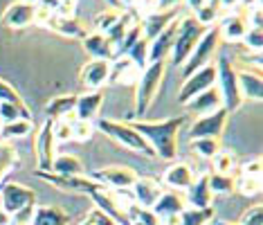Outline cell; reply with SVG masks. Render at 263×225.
<instances>
[{"instance_id": "obj_1", "label": "cell", "mask_w": 263, "mask_h": 225, "mask_svg": "<svg viewBox=\"0 0 263 225\" xmlns=\"http://www.w3.org/2000/svg\"><path fill=\"white\" fill-rule=\"evenodd\" d=\"M184 122H187V117L178 115L169 117V120H133L130 126L148 142L155 158L173 162L178 156V131L182 128Z\"/></svg>"}, {"instance_id": "obj_2", "label": "cell", "mask_w": 263, "mask_h": 225, "mask_svg": "<svg viewBox=\"0 0 263 225\" xmlns=\"http://www.w3.org/2000/svg\"><path fill=\"white\" fill-rule=\"evenodd\" d=\"M166 72V61H153L140 72V79L135 84V120H144V115L151 108L155 95L160 90V84Z\"/></svg>"}, {"instance_id": "obj_3", "label": "cell", "mask_w": 263, "mask_h": 225, "mask_svg": "<svg viewBox=\"0 0 263 225\" xmlns=\"http://www.w3.org/2000/svg\"><path fill=\"white\" fill-rule=\"evenodd\" d=\"M216 68V90L220 95V106L230 113H236L243 106L241 92H238V79H236V68L225 54H218L214 61Z\"/></svg>"}, {"instance_id": "obj_4", "label": "cell", "mask_w": 263, "mask_h": 225, "mask_svg": "<svg viewBox=\"0 0 263 225\" xmlns=\"http://www.w3.org/2000/svg\"><path fill=\"white\" fill-rule=\"evenodd\" d=\"M95 126H97L104 135H108L110 140H115L117 144L126 146V149L140 153V156H144V158H155V153H153L151 146H148V142L142 138V135L137 133L130 124H126V122H112V120H97Z\"/></svg>"}, {"instance_id": "obj_5", "label": "cell", "mask_w": 263, "mask_h": 225, "mask_svg": "<svg viewBox=\"0 0 263 225\" xmlns=\"http://www.w3.org/2000/svg\"><path fill=\"white\" fill-rule=\"evenodd\" d=\"M205 34V27L196 23L194 16H180L178 18V29H176V41H173L171 50V63L176 68H182V63L189 59L191 50Z\"/></svg>"}, {"instance_id": "obj_6", "label": "cell", "mask_w": 263, "mask_h": 225, "mask_svg": "<svg viewBox=\"0 0 263 225\" xmlns=\"http://www.w3.org/2000/svg\"><path fill=\"white\" fill-rule=\"evenodd\" d=\"M218 43H220L218 27L205 29V34L200 36V41L196 43L194 50H191L189 59L182 63V68H180L184 79H187L189 74H194L196 70H200V68H205V66L212 63V59H214V54H216V50H218Z\"/></svg>"}, {"instance_id": "obj_7", "label": "cell", "mask_w": 263, "mask_h": 225, "mask_svg": "<svg viewBox=\"0 0 263 225\" xmlns=\"http://www.w3.org/2000/svg\"><path fill=\"white\" fill-rule=\"evenodd\" d=\"M27 207H36V192L14 180L3 182V187H0V210L7 216H14L16 212L27 210Z\"/></svg>"}, {"instance_id": "obj_8", "label": "cell", "mask_w": 263, "mask_h": 225, "mask_svg": "<svg viewBox=\"0 0 263 225\" xmlns=\"http://www.w3.org/2000/svg\"><path fill=\"white\" fill-rule=\"evenodd\" d=\"M88 178L99 182L101 187H108V189L119 192V189H130L140 176H137L135 169L126 167V164H110V167H101V169L90 171Z\"/></svg>"}, {"instance_id": "obj_9", "label": "cell", "mask_w": 263, "mask_h": 225, "mask_svg": "<svg viewBox=\"0 0 263 225\" xmlns=\"http://www.w3.org/2000/svg\"><path fill=\"white\" fill-rule=\"evenodd\" d=\"M227 120H230V113H227L223 106L207 115H200L198 120H194L189 128V138L191 140H198V138H214L218 140L220 135L225 133V126H227Z\"/></svg>"}, {"instance_id": "obj_10", "label": "cell", "mask_w": 263, "mask_h": 225, "mask_svg": "<svg viewBox=\"0 0 263 225\" xmlns=\"http://www.w3.org/2000/svg\"><path fill=\"white\" fill-rule=\"evenodd\" d=\"M216 86V68H214V63H209V66L196 70L194 74H189L187 79H184V84L180 88V92H178V102L180 104H187L189 99H194L196 95L209 90V88Z\"/></svg>"}, {"instance_id": "obj_11", "label": "cell", "mask_w": 263, "mask_h": 225, "mask_svg": "<svg viewBox=\"0 0 263 225\" xmlns=\"http://www.w3.org/2000/svg\"><path fill=\"white\" fill-rule=\"evenodd\" d=\"M36 176L41 180L50 182L52 187L61 189V192H70V194H90L97 187H101L99 182H95L88 176H57L52 171H41V169H36Z\"/></svg>"}, {"instance_id": "obj_12", "label": "cell", "mask_w": 263, "mask_h": 225, "mask_svg": "<svg viewBox=\"0 0 263 225\" xmlns=\"http://www.w3.org/2000/svg\"><path fill=\"white\" fill-rule=\"evenodd\" d=\"M34 23H36V5L21 3V0L11 3L0 16V25L7 29H25Z\"/></svg>"}, {"instance_id": "obj_13", "label": "cell", "mask_w": 263, "mask_h": 225, "mask_svg": "<svg viewBox=\"0 0 263 225\" xmlns=\"http://www.w3.org/2000/svg\"><path fill=\"white\" fill-rule=\"evenodd\" d=\"M57 142L52 138V120L43 122V126L39 128L36 133V140H34V151H36V162H39V169L41 171H50L52 167V160L57 156Z\"/></svg>"}, {"instance_id": "obj_14", "label": "cell", "mask_w": 263, "mask_h": 225, "mask_svg": "<svg viewBox=\"0 0 263 225\" xmlns=\"http://www.w3.org/2000/svg\"><path fill=\"white\" fill-rule=\"evenodd\" d=\"M108 77H110V61H104V59H90L79 70V81L88 90H101L108 84Z\"/></svg>"}, {"instance_id": "obj_15", "label": "cell", "mask_w": 263, "mask_h": 225, "mask_svg": "<svg viewBox=\"0 0 263 225\" xmlns=\"http://www.w3.org/2000/svg\"><path fill=\"white\" fill-rule=\"evenodd\" d=\"M45 27L50 32L59 34V36H65V39H77V41H83L88 36V29L86 25L77 18V16H65V14H52L50 18L45 21Z\"/></svg>"}, {"instance_id": "obj_16", "label": "cell", "mask_w": 263, "mask_h": 225, "mask_svg": "<svg viewBox=\"0 0 263 225\" xmlns=\"http://www.w3.org/2000/svg\"><path fill=\"white\" fill-rule=\"evenodd\" d=\"M194 180H196L194 169L187 162H171L169 169L162 174V182L171 192H187Z\"/></svg>"}, {"instance_id": "obj_17", "label": "cell", "mask_w": 263, "mask_h": 225, "mask_svg": "<svg viewBox=\"0 0 263 225\" xmlns=\"http://www.w3.org/2000/svg\"><path fill=\"white\" fill-rule=\"evenodd\" d=\"M184 198L180 196V192H171V189H166V192L160 194V198L155 200V205L151 207V212L155 216H158V221H169V218H178V214L184 210Z\"/></svg>"}, {"instance_id": "obj_18", "label": "cell", "mask_w": 263, "mask_h": 225, "mask_svg": "<svg viewBox=\"0 0 263 225\" xmlns=\"http://www.w3.org/2000/svg\"><path fill=\"white\" fill-rule=\"evenodd\" d=\"M162 192H164V189L160 187L158 180H153V178H137L135 185L130 187V198H133L135 205L144 207V210H151Z\"/></svg>"}, {"instance_id": "obj_19", "label": "cell", "mask_w": 263, "mask_h": 225, "mask_svg": "<svg viewBox=\"0 0 263 225\" xmlns=\"http://www.w3.org/2000/svg\"><path fill=\"white\" fill-rule=\"evenodd\" d=\"M180 18V16H178ZM178 18L171 23L164 32H160L151 43H148V63L153 61H166V57L173 50V41H176V29H178Z\"/></svg>"}, {"instance_id": "obj_20", "label": "cell", "mask_w": 263, "mask_h": 225, "mask_svg": "<svg viewBox=\"0 0 263 225\" xmlns=\"http://www.w3.org/2000/svg\"><path fill=\"white\" fill-rule=\"evenodd\" d=\"M178 18L176 9L173 11H153V14H146L140 18V27H142V36H144L148 43L158 36L160 32H164L166 27L171 25L173 21Z\"/></svg>"}, {"instance_id": "obj_21", "label": "cell", "mask_w": 263, "mask_h": 225, "mask_svg": "<svg viewBox=\"0 0 263 225\" xmlns=\"http://www.w3.org/2000/svg\"><path fill=\"white\" fill-rule=\"evenodd\" d=\"M245 32H248L245 14H227L218 21V36L225 43H241Z\"/></svg>"}, {"instance_id": "obj_22", "label": "cell", "mask_w": 263, "mask_h": 225, "mask_svg": "<svg viewBox=\"0 0 263 225\" xmlns=\"http://www.w3.org/2000/svg\"><path fill=\"white\" fill-rule=\"evenodd\" d=\"M238 79V92L241 99H252V102H261L263 99V79L261 72H252V70H236Z\"/></svg>"}, {"instance_id": "obj_23", "label": "cell", "mask_w": 263, "mask_h": 225, "mask_svg": "<svg viewBox=\"0 0 263 225\" xmlns=\"http://www.w3.org/2000/svg\"><path fill=\"white\" fill-rule=\"evenodd\" d=\"M184 198V205L187 207H196V210H205V207H212L214 203V194L209 189V182H207V176H200L191 182V187L187 189V196Z\"/></svg>"}, {"instance_id": "obj_24", "label": "cell", "mask_w": 263, "mask_h": 225, "mask_svg": "<svg viewBox=\"0 0 263 225\" xmlns=\"http://www.w3.org/2000/svg\"><path fill=\"white\" fill-rule=\"evenodd\" d=\"M101 104H104V92L101 90H88L86 95H79L74 106V117L83 122H90L101 110Z\"/></svg>"}, {"instance_id": "obj_25", "label": "cell", "mask_w": 263, "mask_h": 225, "mask_svg": "<svg viewBox=\"0 0 263 225\" xmlns=\"http://www.w3.org/2000/svg\"><path fill=\"white\" fill-rule=\"evenodd\" d=\"M140 72L142 70H137L126 57H119V59H112L110 61L108 81L119 84V86H133V84H137V79H140Z\"/></svg>"}, {"instance_id": "obj_26", "label": "cell", "mask_w": 263, "mask_h": 225, "mask_svg": "<svg viewBox=\"0 0 263 225\" xmlns=\"http://www.w3.org/2000/svg\"><path fill=\"white\" fill-rule=\"evenodd\" d=\"M70 221H72V216L65 210H61V207L41 205V207H34L29 225H70Z\"/></svg>"}, {"instance_id": "obj_27", "label": "cell", "mask_w": 263, "mask_h": 225, "mask_svg": "<svg viewBox=\"0 0 263 225\" xmlns=\"http://www.w3.org/2000/svg\"><path fill=\"white\" fill-rule=\"evenodd\" d=\"M140 18L135 16V11L130 9V11H122V16H119V21L112 25L108 32L104 34L106 39H108V43H110V47H112V59L117 57V50H119V45H122V41H124V36H126V32L130 29V25L133 23H137Z\"/></svg>"}, {"instance_id": "obj_28", "label": "cell", "mask_w": 263, "mask_h": 225, "mask_svg": "<svg viewBox=\"0 0 263 225\" xmlns=\"http://www.w3.org/2000/svg\"><path fill=\"white\" fill-rule=\"evenodd\" d=\"M83 50L88 52L90 59H104V61H112V47L108 39L99 32H88V36L81 41Z\"/></svg>"}, {"instance_id": "obj_29", "label": "cell", "mask_w": 263, "mask_h": 225, "mask_svg": "<svg viewBox=\"0 0 263 225\" xmlns=\"http://www.w3.org/2000/svg\"><path fill=\"white\" fill-rule=\"evenodd\" d=\"M184 106H187V110H191V113L207 115V113L220 108V95H218V90H216V86H214V88H209V90H205V92L196 95V97L189 99V102L184 104Z\"/></svg>"}, {"instance_id": "obj_30", "label": "cell", "mask_w": 263, "mask_h": 225, "mask_svg": "<svg viewBox=\"0 0 263 225\" xmlns=\"http://www.w3.org/2000/svg\"><path fill=\"white\" fill-rule=\"evenodd\" d=\"M74 106H77V95H59V97L47 102L45 115H47V120L70 117V115H74Z\"/></svg>"}, {"instance_id": "obj_31", "label": "cell", "mask_w": 263, "mask_h": 225, "mask_svg": "<svg viewBox=\"0 0 263 225\" xmlns=\"http://www.w3.org/2000/svg\"><path fill=\"white\" fill-rule=\"evenodd\" d=\"M50 171L57 176H83V164L72 153H57Z\"/></svg>"}, {"instance_id": "obj_32", "label": "cell", "mask_w": 263, "mask_h": 225, "mask_svg": "<svg viewBox=\"0 0 263 225\" xmlns=\"http://www.w3.org/2000/svg\"><path fill=\"white\" fill-rule=\"evenodd\" d=\"M214 207L196 210V207H184L178 214V225H212L214 221Z\"/></svg>"}, {"instance_id": "obj_33", "label": "cell", "mask_w": 263, "mask_h": 225, "mask_svg": "<svg viewBox=\"0 0 263 225\" xmlns=\"http://www.w3.org/2000/svg\"><path fill=\"white\" fill-rule=\"evenodd\" d=\"M34 131V122L32 120H16V122H7L0 124V140L3 142H11V140H21Z\"/></svg>"}, {"instance_id": "obj_34", "label": "cell", "mask_w": 263, "mask_h": 225, "mask_svg": "<svg viewBox=\"0 0 263 225\" xmlns=\"http://www.w3.org/2000/svg\"><path fill=\"white\" fill-rule=\"evenodd\" d=\"M18 162H21V158H18V151L14 149V144L0 140V182L5 180V176L11 169L18 167Z\"/></svg>"}, {"instance_id": "obj_35", "label": "cell", "mask_w": 263, "mask_h": 225, "mask_svg": "<svg viewBox=\"0 0 263 225\" xmlns=\"http://www.w3.org/2000/svg\"><path fill=\"white\" fill-rule=\"evenodd\" d=\"M124 57H126L137 70H144L148 66V41L142 36L137 43H133V45L128 47Z\"/></svg>"}, {"instance_id": "obj_36", "label": "cell", "mask_w": 263, "mask_h": 225, "mask_svg": "<svg viewBox=\"0 0 263 225\" xmlns=\"http://www.w3.org/2000/svg\"><path fill=\"white\" fill-rule=\"evenodd\" d=\"M191 16H194L196 23H198V25H202L205 29L216 27V25H218V21H220V11H218V7H216V5H209V3H205L200 9H196Z\"/></svg>"}, {"instance_id": "obj_37", "label": "cell", "mask_w": 263, "mask_h": 225, "mask_svg": "<svg viewBox=\"0 0 263 225\" xmlns=\"http://www.w3.org/2000/svg\"><path fill=\"white\" fill-rule=\"evenodd\" d=\"M234 192L243 196H259L261 194V176L241 174V178H234Z\"/></svg>"}, {"instance_id": "obj_38", "label": "cell", "mask_w": 263, "mask_h": 225, "mask_svg": "<svg viewBox=\"0 0 263 225\" xmlns=\"http://www.w3.org/2000/svg\"><path fill=\"white\" fill-rule=\"evenodd\" d=\"M212 164H214V174L232 176V174H234V169H236V158H234V153L220 149L216 156L212 158Z\"/></svg>"}, {"instance_id": "obj_39", "label": "cell", "mask_w": 263, "mask_h": 225, "mask_svg": "<svg viewBox=\"0 0 263 225\" xmlns=\"http://www.w3.org/2000/svg\"><path fill=\"white\" fill-rule=\"evenodd\" d=\"M16 120H32V110H25L9 102H0V124L16 122Z\"/></svg>"}, {"instance_id": "obj_40", "label": "cell", "mask_w": 263, "mask_h": 225, "mask_svg": "<svg viewBox=\"0 0 263 225\" xmlns=\"http://www.w3.org/2000/svg\"><path fill=\"white\" fill-rule=\"evenodd\" d=\"M207 182H209V189H212V194L216 196V194H234V176H220V174H209L207 176Z\"/></svg>"}, {"instance_id": "obj_41", "label": "cell", "mask_w": 263, "mask_h": 225, "mask_svg": "<svg viewBox=\"0 0 263 225\" xmlns=\"http://www.w3.org/2000/svg\"><path fill=\"white\" fill-rule=\"evenodd\" d=\"M191 151L200 158H209L212 160L216 153L220 151V142L214 138H198V140H191Z\"/></svg>"}, {"instance_id": "obj_42", "label": "cell", "mask_w": 263, "mask_h": 225, "mask_svg": "<svg viewBox=\"0 0 263 225\" xmlns=\"http://www.w3.org/2000/svg\"><path fill=\"white\" fill-rule=\"evenodd\" d=\"M0 102H9V104H16V106H21V108L29 110V106L25 104V99L21 97V92L5 79H0Z\"/></svg>"}, {"instance_id": "obj_43", "label": "cell", "mask_w": 263, "mask_h": 225, "mask_svg": "<svg viewBox=\"0 0 263 225\" xmlns=\"http://www.w3.org/2000/svg\"><path fill=\"white\" fill-rule=\"evenodd\" d=\"M122 11H124V9H110V11H104V14H99L97 18H95V32L106 34V32H108V29L119 21Z\"/></svg>"}, {"instance_id": "obj_44", "label": "cell", "mask_w": 263, "mask_h": 225, "mask_svg": "<svg viewBox=\"0 0 263 225\" xmlns=\"http://www.w3.org/2000/svg\"><path fill=\"white\" fill-rule=\"evenodd\" d=\"M95 133V124L92 122H83V120H77L72 115V140L74 142H88Z\"/></svg>"}, {"instance_id": "obj_45", "label": "cell", "mask_w": 263, "mask_h": 225, "mask_svg": "<svg viewBox=\"0 0 263 225\" xmlns=\"http://www.w3.org/2000/svg\"><path fill=\"white\" fill-rule=\"evenodd\" d=\"M241 43L248 47L245 52H261L263 50V32L256 27H248V32H245Z\"/></svg>"}, {"instance_id": "obj_46", "label": "cell", "mask_w": 263, "mask_h": 225, "mask_svg": "<svg viewBox=\"0 0 263 225\" xmlns=\"http://www.w3.org/2000/svg\"><path fill=\"white\" fill-rule=\"evenodd\" d=\"M238 225H263V207H261V203L250 207V210L241 216Z\"/></svg>"}, {"instance_id": "obj_47", "label": "cell", "mask_w": 263, "mask_h": 225, "mask_svg": "<svg viewBox=\"0 0 263 225\" xmlns=\"http://www.w3.org/2000/svg\"><path fill=\"white\" fill-rule=\"evenodd\" d=\"M245 21H248V27H256V29H261L263 27V11L261 7H252L245 14Z\"/></svg>"}, {"instance_id": "obj_48", "label": "cell", "mask_w": 263, "mask_h": 225, "mask_svg": "<svg viewBox=\"0 0 263 225\" xmlns=\"http://www.w3.org/2000/svg\"><path fill=\"white\" fill-rule=\"evenodd\" d=\"M261 158H254L250 162H243L241 164V174H248V176H261Z\"/></svg>"}, {"instance_id": "obj_49", "label": "cell", "mask_w": 263, "mask_h": 225, "mask_svg": "<svg viewBox=\"0 0 263 225\" xmlns=\"http://www.w3.org/2000/svg\"><path fill=\"white\" fill-rule=\"evenodd\" d=\"M182 0H158V11H173Z\"/></svg>"}, {"instance_id": "obj_50", "label": "cell", "mask_w": 263, "mask_h": 225, "mask_svg": "<svg viewBox=\"0 0 263 225\" xmlns=\"http://www.w3.org/2000/svg\"><path fill=\"white\" fill-rule=\"evenodd\" d=\"M238 5H241V0H216V7L218 9H236Z\"/></svg>"}, {"instance_id": "obj_51", "label": "cell", "mask_w": 263, "mask_h": 225, "mask_svg": "<svg viewBox=\"0 0 263 225\" xmlns=\"http://www.w3.org/2000/svg\"><path fill=\"white\" fill-rule=\"evenodd\" d=\"M182 3H184V7H187L191 14H194V11H196V9H200L202 5L207 3V0H182Z\"/></svg>"}, {"instance_id": "obj_52", "label": "cell", "mask_w": 263, "mask_h": 225, "mask_svg": "<svg viewBox=\"0 0 263 225\" xmlns=\"http://www.w3.org/2000/svg\"><path fill=\"white\" fill-rule=\"evenodd\" d=\"M117 3H119V7H122V9H133L137 0H117Z\"/></svg>"}, {"instance_id": "obj_53", "label": "cell", "mask_w": 263, "mask_h": 225, "mask_svg": "<svg viewBox=\"0 0 263 225\" xmlns=\"http://www.w3.org/2000/svg\"><path fill=\"white\" fill-rule=\"evenodd\" d=\"M7 223H9V216L5 214L3 210H0V225H7Z\"/></svg>"}, {"instance_id": "obj_54", "label": "cell", "mask_w": 263, "mask_h": 225, "mask_svg": "<svg viewBox=\"0 0 263 225\" xmlns=\"http://www.w3.org/2000/svg\"><path fill=\"white\" fill-rule=\"evenodd\" d=\"M61 5H65V7H77V0H61Z\"/></svg>"}, {"instance_id": "obj_55", "label": "cell", "mask_w": 263, "mask_h": 225, "mask_svg": "<svg viewBox=\"0 0 263 225\" xmlns=\"http://www.w3.org/2000/svg\"><path fill=\"white\" fill-rule=\"evenodd\" d=\"M104 3H108L110 7H115V9H122V7H119V3H117V0H104Z\"/></svg>"}, {"instance_id": "obj_56", "label": "cell", "mask_w": 263, "mask_h": 225, "mask_svg": "<svg viewBox=\"0 0 263 225\" xmlns=\"http://www.w3.org/2000/svg\"><path fill=\"white\" fill-rule=\"evenodd\" d=\"M214 225H238V223H227V221H216Z\"/></svg>"}, {"instance_id": "obj_57", "label": "cell", "mask_w": 263, "mask_h": 225, "mask_svg": "<svg viewBox=\"0 0 263 225\" xmlns=\"http://www.w3.org/2000/svg\"><path fill=\"white\" fill-rule=\"evenodd\" d=\"M79 225H92V223H90V218H88V216H86V218H83V221H81Z\"/></svg>"}, {"instance_id": "obj_58", "label": "cell", "mask_w": 263, "mask_h": 225, "mask_svg": "<svg viewBox=\"0 0 263 225\" xmlns=\"http://www.w3.org/2000/svg\"><path fill=\"white\" fill-rule=\"evenodd\" d=\"M21 3H29V5H36L39 0H21Z\"/></svg>"}, {"instance_id": "obj_59", "label": "cell", "mask_w": 263, "mask_h": 225, "mask_svg": "<svg viewBox=\"0 0 263 225\" xmlns=\"http://www.w3.org/2000/svg\"><path fill=\"white\" fill-rule=\"evenodd\" d=\"M256 3H259V5H261V0H256Z\"/></svg>"}]
</instances>
